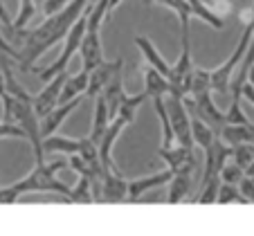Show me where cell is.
<instances>
[{
    "mask_svg": "<svg viewBox=\"0 0 254 236\" xmlns=\"http://www.w3.org/2000/svg\"><path fill=\"white\" fill-rule=\"evenodd\" d=\"M86 5H88V0H70L61 11H57L54 16H48L45 23H41L39 27L27 29L23 45L16 52L14 63H18V67L25 70V72L34 70V63L39 61L50 48H54L61 39H65V34L79 20V16L83 14Z\"/></svg>",
    "mask_w": 254,
    "mask_h": 236,
    "instance_id": "6da1fadb",
    "label": "cell"
},
{
    "mask_svg": "<svg viewBox=\"0 0 254 236\" xmlns=\"http://www.w3.org/2000/svg\"><path fill=\"white\" fill-rule=\"evenodd\" d=\"M65 167L63 160H54V162H36L32 169V174L25 176L23 180L9 184V187H0V202L2 205H11L16 202L23 193H61L63 198H70L72 189L57 180V171Z\"/></svg>",
    "mask_w": 254,
    "mask_h": 236,
    "instance_id": "7a4b0ae2",
    "label": "cell"
},
{
    "mask_svg": "<svg viewBox=\"0 0 254 236\" xmlns=\"http://www.w3.org/2000/svg\"><path fill=\"white\" fill-rule=\"evenodd\" d=\"M108 16V0H97L95 5H88V18H86V32L81 39V63L83 72H90L92 67H97L104 61V50H101V36L99 27L104 18Z\"/></svg>",
    "mask_w": 254,
    "mask_h": 236,
    "instance_id": "3957f363",
    "label": "cell"
},
{
    "mask_svg": "<svg viewBox=\"0 0 254 236\" xmlns=\"http://www.w3.org/2000/svg\"><path fill=\"white\" fill-rule=\"evenodd\" d=\"M86 18H88V5H86V9H83V14L79 16V20L72 25L70 32L65 34V45H63V52L59 54L57 61H54L52 65L43 67V70H36V67H34V72L39 74V79H43V81L48 83L52 77L65 72V67H67V63H70V59L79 52V45H81L83 32H86Z\"/></svg>",
    "mask_w": 254,
    "mask_h": 236,
    "instance_id": "277c9868",
    "label": "cell"
},
{
    "mask_svg": "<svg viewBox=\"0 0 254 236\" xmlns=\"http://www.w3.org/2000/svg\"><path fill=\"white\" fill-rule=\"evenodd\" d=\"M252 36H254V25L248 23V25H245V29H243V34H241L239 45H236L234 52H232V57L227 59V61L223 63L221 67H216L214 72H209L211 90L221 92V95H225V92L230 90V79H232V74H234V70L239 67V63H241V59H243V54L248 52Z\"/></svg>",
    "mask_w": 254,
    "mask_h": 236,
    "instance_id": "5b68a950",
    "label": "cell"
},
{
    "mask_svg": "<svg viewBox=\"0 0 254 236\" xmlns=\"http://www.w3.org/2000/svg\"><path fill=\"white\" fill-rule=\"evenodd\" d=\"M164 106H167V115H169V121H171V130H173V137H176L178 146L193 149L191 117H189L187 106H185V97L171 92L169 97H164Z\"/></svg>",
    "mask_w": 254,
    "mask_h": 236,
    "instance_id": "8992f818",
    "label": "cell"
},
{
    "mask_svg": "<svg viewBox=\"0 0 254 236\" xmlns=\"http://www.w3.org/2000/svg\"><path fill=\"white\" fill-rule=\"evenodd\" d=\"M169 86L173 88V92L180 97H187L191 90L193 81V63H191V50H189V36H183V50L178 57L176 65L169 67Z\"/></svg>",
    "mask_w": 254,
    "mask_h": 236,
    "instance_id": "52a82bcc",
    "label": "cell"
},
{
    "mask_svg": "<svg viewBox=\"0 0 254 236\" xmlns=\"http://www.w3.org/2000/svg\"><path fill=\"white\" fill-rule=\"evenodd\" d=\"M65 77H67V72H61V74H57V77H52L48 83H45V88L39 92V95L32 97L34 115L39 117V119H43L48 113H52L54 108L59 106V95H61V88H63Z\"/></svg>",
    "mask_w": 254,
    "mask_h": 236,
    "instance_id": "ba28073f",
    "label": "cell"
},
{
    "mask_svg": "<svg viewBox=\"0 0 254 236\" xmlns=\"http://www.w3.org/2000/svg\"><path fill=\"white\" fill-rule=\"evenodd\" d=\"M122 65H124V61L117 57L115 61H101L97 67H92L90 72H88L86 95L90 97V99H97V97L104 92V88L113 81V77L122 72Z\"/></svg>",
    "mask_w": 254,
    "mask_h": 236,
    "instance_id": "9c48e42d",
    "label": "cell"
},
{
    "mask_svg": "<svg viewBox=\"0 0 254 236\" xmlns=\"http://www.w3.org/2000/svg\"><path fill=\"white\" fill-rule=\"evenodd\" d=\"M158 155L169 164V171H185V169H198V160L193 149L187 146H178V149H160Z\"/></svg>",
    "mask_w": 254,
    "mask_h": 236,
    "instance_id": "30bf717a",
    "label": "cell"
},
{
    "mask_svg": "<svg viewBox=\"0 0 254 236\" xmlns=\"http://www.w3.org/2000/svg\"><path fill=\"white\" fill-rule=\"evenodd\" d=\"M126 189H128V182L117 171H108V169L101 171V200L106 202L126 200Z\"/></svg>",
    "mask_w": 254,
    "mask_h": 236,
    "instance_id": "8fae6325",
    "label": "cell"
},
{
    "mask_svg": "<svg viewBox=\"0 0 254 236\" xmlns=\"http://www.w3.org/2000/svg\"><path fill=\"white\" fill-rule=\"evenodd\" d=\"M79 104H81V99H72V101H67V104H59L52 113H48V115L41 119V137L45 140V137H50V135L57 133L59 126L70 117L72 111H77Z\"/></svg>",
    "mask_w": 254,
    "mask_h": 236,
    "instance_id": "7c38bea8",
    "label": "cell"
},
{
    "mask_svg": "<svg viewBox=\"0 0 254 236\" xmlns=\"http://www.w3.org/2000/svg\"><path fill=\"white\" fill-rule=\"evenodd\" d=\"M198 169H185V171H176L171 174V180H169V193H167V200L169 202H180L189 196L193 187V174Z\"/></svg>",
    "mask_w": 254,
    "mask_h": 236,
    "instance_id": "4fadbf2b",
    "label": "cell"
},
{
    "mask_svg": "<svg viewBox=\"0 0 254 236\" xmlns=\"http://www.w3.org/2000/svg\"><path fill=\"white\" fill-rule=\"evenodd\" d=\"M223 144L227 146H239V144H254V126L243 124H225L218 133Z\"/></svg>",
    "mask_w": 254,
    "mask_h": 236,
    "instance_id": "5bb4252c",
    "label": "cell"
},
{
    "mask_svg": "<svg viewBox=\"0 0 254 236\" xmlns=\"http://www.w3.org/2000/svg\"><path fill=\"white\" fill-rule=\"evenodd\" d=\"M99 97L104 99L106 111H108V117H111V121H113V119H115V115H117V108H120L122 99L126 97V92H124V79H122V72L113 77V81L104 88V92H101Z\"/></svg>",
    "mask_w": 254,
    "mask_h": 236,
    "instance_id": "9a60e30c",
    "label": "cell"
},
{
    "mask_svg": "<svg viewBox=\"0 0 254 236\" xmlns=\"http://www.w3.org/2000/svg\"><path fill=\"white\" fill-rule=\"evenodd\" d=\"M173 92V88L169 86V81L153 67H146L144 70V95L151 97V99H164Z\"/></svg>",
    "mask_w": 254,
    "mask_h": 236,
    "instance_id": "2e32d148",
    "label": "cell"
},
{
    "mask_svg": "<svg viewBox=\"0 0 254 236\" xmlns=\"http://www.w3.org/2000/svg\"><path fill=\"white\" fill-rule=\"evenodd\" d=\"M169 180H171V171H160V174L155 176H149V178H139V180H133V182H128V189H126V198L128 200H137L142 193H146L149 189L153 187H160V184H167Z\"/></svg>",
    "mask_w": 254,
    "mask_h": 236,
    "instance_id": "e0dca14e",
    "label": "cell"
},
{
    "mask_svg": "<svg viewBox=\"0 0 254 236\" xmlns=\"http://www.w3.org/2000/svg\"><path fill=\"white\" fill-rule=\"evenodd\" d=\"M135 45L142 50V54H144V59H146V63H149V67L158 70V72L167 79L169 77V67H171V65H169V63L162 59V54L155 50V45L151 43L146 36H135Z\"/></svg>",
    "mask_w": 254,
    "mask_h": 236,
    "instance_id": "ac0fdd59",
    "label": "cell"
},
{
    "mask_svg": "<svg viewBox=\"0 0 254 236\" xmlns=\"http://www.w3.org/2000/svg\"><path fill=\"white\" fill-rule=\"evenodd\" d=\"M86 88H88V74L79 72L74 77L67 74L65 81H63V88H61V95H59V104H67L72 99H81V95H86Z\"/></svg>",
    "mask_w": 254,
    "mask_h": 236,
    "instance_id": "d6986e66",
    "label": "cell"
},
{
    "mask_svg": "<svg viewBox=\"0 0 254 236\" xmlns=\"http://www.w3.org/2000/svg\"><path fill=\"white\" fill-rule=\"evenodd\" d=\"M63 153V155H79L81 151V140L72 137H61V135H50L43 140V153Z\"/></svg>",
    "mask_w": 254,
    "mask_h": 236,
    "instance_id": "ffe728a7",
    "label": "cell"
},
{
    "mask_svg": "<svg viewBox=\"0 0 254 236\" xmlns=\"http://www.w3.org/2000/svg\"><path fill=\"white\" fill-rule=\"evenodd\" d=\"M108 124H111V117H108V111H106V104L101 97H97L95 99V115H92V128H90L88 140H92L97 144V142L101 140V135L106 133Z\"/></svg>",
    "mask_w": 254,
    "mask_h": 236,
    "instance_id": "44dd1931",
    "label": "cell"
},
{
    "mask_svg": "<svg viewBox=\"0 0 254 236\" xmlns=\"http://www.w3.org/2000/svg\"><path fill=\"white\" fill-rule=\"evenodd\" d=\"M153 2H158V5L171 9L173 14L178 16V20H180V32H183V36H189V18H191V9H189L187 0H153Z\"/></svg>",
    "mask_w": 254,
    "mask_h": 236,
    "instance_id": "7402d4cb",
    "label": "cell"
},
{
    "mask_svg": "<svg viewBox=\"0 0 254 236\" xmlns=\"http://www.w3.org/2000/svg\"><path fill=\"white\" fill-rule=\"evenodd\" d=\"M144 99H146V95H144V92H142V95H137V97H128V95H126L124 99H122L120 108H117V115H115V117L124 119L126 126L135 124V115H137V108L144 104Z\"/></svg>",
    "mask_w": 254,
    "mask_h": 236,
    "instance_id": "603a6c76",
    "label": "cell"
},
{
    "mask_svg": "<svg viewBox=\"0 0 254 236\" xmlns=\"http://www.w3.org/2000/svg\"><path fill=\"white\" fill-rule=\"evenodd\" d=\"M191 140H193V144H198L200 149H209L216 140V133L207 124H202L198 117H193L191 119Z\"/></svg>",
    "mask_w": 254,
    "mask_h": 236,
    "instance_id": "cb8c5ba5",
    "label": "cell"
},
{
    "mask_svg": "<svg viewBox=\"0 0 254 236\" xmlns=\"http://www.w3.org/2000/svg\"><path fill=\"white\" fill-rule=\"evenodd\" d=\"M187 5H189V9H191V16L205 20V23L211 25L214 29H223V27H225L223 18H218V16L211 14V11L205 7V2H202V0H187Z\"/></svg>",
    "mask_w": 254,
    "mask_h": 236,
    "instance_id": "d4e9b609",
    "label": "cell"
},
{
    "mask_svg": "<svg viewBox=\"0 0 254 236\" xmlns=\"http://www.w3.org/2000/svg\"><path fill=\"white\" fill-rule=\"evenodd\" d=\"M36 16V2L34 0H18V16L11 20L14 29H27L32 18Z\"/></svg>",
    "mask_w": 254,
    "mask_h": 236,
    "instance_id": "484cf974",
    "label": "cell"
},
{
    "mask_svg": "<svg viewBox=\"0 0 254 236\" xmlns=\"http://www.w3.org/2000/svg\"><path fill=\"white\" fill-rule=\"evenodd\" d=\"M95 200V196H92V182L90 178H83V176H79V184L70 191V198H67V202H92Z\"/></svg>",
    "mask_w": 254,
    "mask_h": 236,
    "instance_id": "4316f807",
    "label": "cell"
},
{
    "mask_svg": "<svg viewBox=\"0 0 254 236\" xmlns=\"http://www.w3.org/2000/svg\"><path fill=\"white\" fill-rule=\"evenodd\" d=\"M232 158H234V164L239 169H248L250 164L254 162V144H239L232 146Z\"/></svg>",
    "mask_w": 254,
    "mask_h": 236,
    "instance_id": "83f0119b",
    "label": "cell"
},
{
    "mask_svg": "<svg viewBox=\"0 0 254 236\" xmlns=\"http://www.w3.org/2000/svg\"><path fill=\"white\" fill-rule=\"evenodd\" d=\"M218 178H221V184H239L241 178H243V169H239L234 162L232 164H225V167L221 169V174H218Z\"/></svg>",
    "mask_w": 254,
    "mask_h": 236,
    "instance_id": "f1b7e54d",
    "label": "cell"
},
{
    "mask_svg": "<svg viewBox=\"0 0 254 236\" xmlns=\"http://www.w3.org/2000/svg\"><path fill=\"white\" fill-rule=\"evenodd\" d=\"M216 202H248V200L241 196L239 187H234V184H221V187H218Z\"/></svg>",
    "mask_w": 254,
    "mask_h": 236,
    "instance_id": "f546056e",
    "label": "cell"
},
{
    "mask_svg": "<svg viewBox=\"0 0 254 236\" xmlns=\"http://www.w3.org/2000/svg\"><path fill=\"white\" fill-rule=\"evenodd\" d=\"M225 124H243V126H250V119L243 115V111H241V101H232L230 111L225 113Z\"/></svg>",
    "mask_w": 254,
    "mask_h": 236,
    "instance_id": "4dcf8cb0",
    "label": "cell"
},
{
    "mask_svg": "<svg viewBox=\"0 0 254 236\" xmlns=\"http://www.w3.org/2000/svg\"><path fill=\"white\" fill-rule=\"evenodd\" d=\"M239 187V191H241V196L245 198L248 202H254V180L252 178H241V182L236 184Z\"/></svg>",
    "mask_w": 254,
    "mask_h": 236,
    "instance_id": "1f68e13d",
    "label": "cell"
},
{
    "mask_svg": "<svg viewBox=\"0 0 254 236\" xmlns=\"http://www.w3.org/2000/svg\"><path fill=\"white\" fill-rule=\"evenodd\" d=\"M0 52H2V54H7V57H9L11 61H14V59H16V50L11 48V45L5 41V36H2V25H0Z\"/></svg>",
    "mask_w": 254,
    "mask_h": 236,
    "instance_id": "d6a6232c",
    "label": "cell"
},
{
    "mask_svg": "<svg viewBox=\"0 0 254 236\" xmlns=\"http://www.w3.org/2000/svg\"><path fill=\"white\" fill-rule=\"evenodd\" d=\"M241 97H245V99H248L250 104L254 106V86H252V83H245V86L241 88Z\"/></svg>",
    "mask_w": 254,
    "mask_h": 236,
    "instance_id": "836d02e7",
    "label": "cell"
},
{
    "mask_svg": "<svg viewBox=\"0 0 254 236\" xmlns=\"http://www.w3.org/2000/svg\"><path fill=\"white\" fill-rule=\"evenodd\" d=\"M7 97V88H5V72H2V67H0V101Z\"/></svg>",
    "mask_w": 254,
    "mask_h": 236,
    "instance_id": "e575fe53",
    "label": "cell"
},
{
    "mask_svg": "<svg viewBox=\"0 0 254 236\" xmlns=\"http://www.w3.org/2000/svg\"><path fill=\"white\" fill-rule=\"evenodd\" d=\"M243 176H245V178H254V162L250 164L248 169H245V171H243Z\"/></svg>",
    "mask_w": 254,
    "mask_h": 236,
    "instance_id": "d590c367",
    "label": "cell"
},
{
    "mask_svg": "<svg viewBox=\"0 0 254 236\" xmlns=\"http://www.w3.org/2000/svg\"><path fill=\"white\" fill-rule=\"evenodd\" d=\"M252 41H254V36H252Z\"/></svg>",
    "mask_w": 254,
    "mask_h": 236,
    "instance_id": "8d00e7d4",
    "label": "cell"
}]
</instances>
